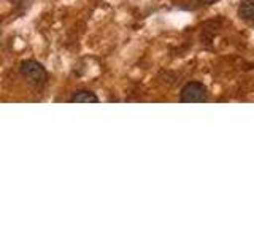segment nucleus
Listing matches in <instances>:
<instances>
[{
    "label": "nucleus",
    "instance_id": "1",
    "mask_svg": "<svg viewBox=\"0 0 254 238\" xmlns=\"http://www.w3.org/2000/svg\"><path fill=\"white\" fill-rule=\"evenodd\" d=\"M21 75L27 79V81H30L32 84H37V86H42L46 83V78H48V73H46V70L45 67L42 65L40 62L37 60H24L21 63Z\"/></svg>",
    "mask_w": 254,
    "mask_h": 238
},
{
    "label": "nucleus",
    "instance_id": "2",
    "mask_svg": "<svg viewBox=\"0 0 254 238\" xmlns=\"http://www.w3.org/2000/svg\"><path fill=\"white\" fill-rule=\"evenodd\" d=\"M208 97V91H206V86L202 83H188L183 87L180 100L185 103H198V102H205Z\"/></svg>",
    "mask_w": 254,
    "mask_h": 238
},
{
    "label": "nucleus",
    "instance_id": "3",
    "mask_svg": "<svg viewBox=\"0 0 254 238\" xmlns=\"http://www.w3.org/2000/svg\"><path fill=\"white\" fill-rule=\"evenodd\" d=\"M71 102L73 103H97L99 97L91 91H78L75 92L73 97H71Z\"/></svg>",
    "mask_w": 254,
    "mask_h": 238
},
{
    "label": "nucleus",
    "instance_id": "4",
    "mask_svg": "<svg viewBox=\"0 0 254 238\" xmlns=\"http://www.w3.org/2000/svg\"><path fill=\"white\" fill-rule=\"evenodd\" d=\"M238 14L243 19L254 21V0H242L240 6H238Z\"/></svg>",
    "mask_w": 254,
    "mask_h": 238
},
{
    "label": "nucleus",
    "instance_id": "5",
    "mask_svg": "<svg viewBox=\"0 0 254 238\" xmlns=\"http://www.w3.org/2000/svg\"><path fill=\"white\" fill-rule=\"evenodd\" d=\"M200 2H203V3H213L214 0H200Z\"/></svg>",
    "mask_w": 254,
    "mask_h": 238
}]
</instances>
